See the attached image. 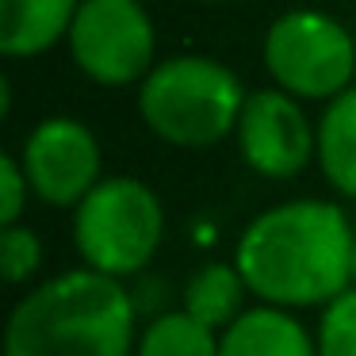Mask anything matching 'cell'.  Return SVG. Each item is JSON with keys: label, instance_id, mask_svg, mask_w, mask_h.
Instances as JSON below:
<instances>
[{"label": "cell", "instance_id": "obj_1", "mask_svg": "<svg viewBox=\"0 0 356 356\" xmlns=\"http://www.w3.org/2000/svg\"><path fill=\"white\" fill-rule=\"evenodd\" d=\"M353 245L356 234L337 203L291 200L245 226L234 264L249 295L268 307H325L353 284Z\"/></svg>", "mask_w": 356, "mask_h": 356}, {"label": "cell", "instance_id": "obj_2", "mask_svg": "<svg viewBox=\"0 0 356 356\" xmlns=\"http://www.w3.org/2000/svg\"><path fill=\"white\" fill-rule=\"evenodd\" d=\"M138 302L123 280L73 268L16 302L4 325V356H131Z\"/></svg>", "mask_w": 356, "mask_h": 356}, {"label": "cell", "instance_id": "obj_3", "mask_svg": "<svg viewBox=\"0 0 356 356\" xmlns=\"http://www.w3.org/2000/svg\"><path fill=\"white\" fill-rule=\"evenodd\" d=\"M245 88L230 65L184 54L154 65L138 88L142 123L169 146L203 149L238 131Z\"/></svg>", "mask_w": 356, "mask_h": 356}, {"label": "cell", "instance_id": "obj_4", "mask_svg": "<svg viewBox=\"0 0 356 356\" xmlns=\"http://www.w3.org/2000/svg\"><path fill=\"white\" fill-rule=\"evenodd\" d=\"M165 234V211L154 188L134 177H108L77 203L73 241L88 268L123 280L154 261Z\"/></svg>", "mask_w": 356, "mask_h": 356}, {"label": "cell", "instance_id": "obj_5", "mask_svg": "<svg viewBox=\"0 0 356 356\" xmlns=\"http://www.w3.org/2000/svg\"><path fill=\"white\" fill-rule=\"evenodd\" d=\"M264 70L295 100H333L356 73V42L322 12H287L268 27Z\"/></svg>", "mask_w": 356, "mask_h": 356}, {"label": "cell", "instance_id": "obj_6", "mask_svg": "<svg viewBox=\"0 0 356 356\" xmlns=\"http://www.w3.org/2000/svg\"><path fill=\"white\" fill-rule=\"evenodd\" d=\"M70 54L96 85H131L154 70L157 35L138 0H81L70 27Z\"/></svg>", "mask_w": 356, "mask_h": 356}, {"label": "cell", "instance_id": "obj_7", "mask_svg": "<svg viewBox=\"0 0 356 356\" xmlns=\"http://www.w3.org/2000/svg\"><path fill=\"white\" fill-rule=\"evenodd\" d=\"M31 192L50 207H77L100 184V142L77 119H42L19 154Z\"/></svg>", "mask_w": 356, "mask_h": 356}, {"label": "cell", "instance_id": "obj_8", "mask_svg": "<svg viewBox=\"0 0 356 356\" xmlns=\"http://www.w3.org/2000/svg\"><path fill=\"white\" fill-rule=\"evenodd\" d=\"M238 146L253 172L272 180H291L318 154V131H310L307 111L284 88H261L245 96L238 119Z\"/></svg>", "mask_w": 356, "mask_h": 356}, {"label": "cell", "instance_id": "obj_9", "mask_svg": "<svg viewBox=\"0 0 356 356\" xmlns=\"http://www.w3.org/2000/svg\"><path fill=\"white\" fill-rule=\"evenodd\" d=\"M218 356H318V341L284 307L241 310L218 333Z\"/></svg>", "mask_w": 356, "mask_h": 356}, {"label": "cell", "instance_id": "obj_10", "mask_svg": "<svg viewBox=\"0 0 356 356\" xmlns=\"http://www.w3.org/2000/svg\"><path fill=\"white\" fill-rule=\"evenodd\" d=\"M81 0H0V54L35 58L70 35Z\"/></svg>", "mask_w": 356, "mask_h": 356}, {"label": "cell", "instance_id": "obj_11", "mask_svg": "<svg viewBox=\"0 0 356 356\" xmlns=\"http://www.w3.org/2000/svg\"><path fill=\"white\" fill-rule=\"evenodd\" d=\"M318 165L341 195L356 200V88L333 96L318 123Z\"/></svg>", "mask_w": 356, "mask_h": 356}, {"label": "cell", "instance_id": "obj_12", "mask_svg": "<svg viewBox=\"0 0 356 356\" xmlns=\"http://www.w3.org/2000/svg\"><path fill=\"white\" fill-rule=\"evenodd\" d=\"M245 291L249 284L238 272V264H203L184 284V307L180 310H188L195 322L211 325V330H226L234 318H241Z\"/></svg>", "mask_w": 356, "mask_h": 356}, {"label": "cell", "instance_id": "obj_13", "mask_svg": "<svg viewBox=\"0 0 356 356\" xmlns=\"http://www.w3.org/2000/svg\"><path fill=\"white\" fill-rule=\"evenodd\" d=\"M218 330L195 322L188 310L157 314L138 333L134 356H218Z\"/></svg>", "mask_w": 356, "mask_h": 356}, {"label": "cell", "instance_id": "obj_14", "mask_svg": "<svg viewBox=\"0 0 356 356\" xmlns=\"http://www.w3.org/2000/svg\"><path fill=\"white\" fill-rule=\"evenodd\" d=\"M318 356H356V287L325 302L318 322Z\"/></svg>", "mask_w": 356, "mask_h": 356}, {"label": "cell", "instance_id": "obj_15", "mask_svg": "<svg viewBox=\"0 0 356 356\" xmlns=\"http://www.w3.org/2000/svg\"><path fill=\"white\" fill-rule=\"evenodd\" d=\"M42 264V241L35 230L12 222L0 230V272L8 284H27Z\"/></svg>", "mask_w": 356, "mask_h": 356}, {"label": "cell", "instance_id": "obj_16", "mask_svg": "<svg viewBox=\"0 0 356 356\" xmlns=\"http://www.w3.org/2000/svg\"><path fill=\"white\" fill-rule=\"evenodd\" d=\"M27 192H31V180H27L19 157L0 154V226L19 222L27 207Z\"/></svg>", "mask_w": 356, "mask_h": 356}, {"label": "cell", "instance_id": "obj_17", "mask_svg": "<svg viewBox=\"0 0 356 356\" xmlns=\"http://www.w3.org/2000/svg\"><path fill=\"white\" fill-rule=\"evenodd\" d=\"M353 287H356V245H353Z\"/></svg>", "mask_w": 356, "mask_h": 356}, {"label": "cell", "instance_id": "obj_18", "mask_svg": "<svg viewBox=\"0 0 356 356\" xmlns=\"http://www.w3.org/2000/svg\"><path fill=\"white\" fill-rule=\"evenodd\" d=\"M211 4H215V0H211Z\"/></svg>", "mask_w": 356, "mask_h": 356}]
</instances>
